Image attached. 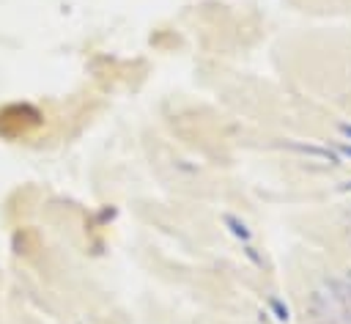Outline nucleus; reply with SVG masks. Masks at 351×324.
<instances>
[{
	"mask_svg": "<svg viewBox=\"0 0 351 324\" xmlns=\"http://www.w3.org/2000/svg\"><path fill=\"white\" fill-rule=\"evenodd\" d=\"M285 302L296 324H351V261L307 242L282 255Z\"/></svg>",
	"mask_w": 351,
	"mask_h": 324,
	"instance_id": "f257e3e1",
	"label": "nucleus"
},
{
	"mask_svg": "<svg viewBox=\"0 0 351 324\" xmlns=\"http://www.w3.org/2000/svg\"><path fill=\"white\" fill-rule=\"evenodd\" d=\"M274 60L282 77L351 113V36L335 30L282 36Z\"/></svg>",
	"mask_w": 351,
	"mask_h": 324,
	"instance_id": "f03ea898",
	"label": "nucleus"
},
{
	"mask_svg": "<svg viewBox=\"0 0 351 324\" xmlns=\"http://www.w3.org/2000/svg\"><path fill=\"white\" fill-rule=\"evenodd\" d=\"M291 228L299 242L351 261V195L296 211L291 217Z\"/></svg>",
	"mask_w": 351,
	"mask_h": 324,
	"instance_id": "7ed1b4c3",
	"label": "nucleus"
},
{
	"mask_svg": "<svg viewBox=\"0 0 351 324\" xmlns=\"http://www.w3.org/2000/svg\"><path fill=\"white\" fill-rule=\"evenodd\" d=\"M203 324H261V321H239V319H206Z\"/></svg>",
	"mask_w": 351,
	"mask_h": 324,
	"instance_id": "20e7f679",
	"label": "nucleus"
}]
</instances>
